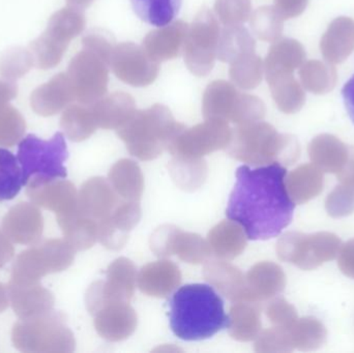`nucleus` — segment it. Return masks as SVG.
Returning a JSON list of instances; mask_svg holds the SVG:
<instances>
[{"label": "nucleus", "instance_id": "obj_14", "mask_svg": "<svg viewBox=\"0 0 354 353\" xmlns=\"http://www.w3.org/2000/svg\"><path fill=\"white\" fill-rule=\"evenodd\" d=\"M180 282L178 267L165 259L145 265L137 276L139 289L151 298H167L178 287Z\"/></svg>", "mask_w": 354, "mask_h": 353}, {"label": "nucleus", "instance_id": "obj_13", "mask_svg": "<svg viewBox=\"0 0 354 353\" xmlns=\"http://www.w3.org/2000/svg\"><path fill=\"white\" fill-rule=\"evenodd\" d=\"M137 314L126 302L109 303L97 312L95 327L101 337L110 342L128 339L136 331Z\"/></svg>", "mask_w": 354, "mask_h": 353}, {"label": "nucleus", "instance_id": "obj_15", "mask_svg": "<svg viewBox=\"0 0 354 353\" xmlns=\"http://www.w3.org/2000/svg\"><path fill=\"white\" fill-rule=\"evenodd\" d=\"M189 25L176 21L166 26L151 31L143 41V48L151 59L167 61L180 55Z\"/></svg>", "mask_w": 354, "mask_h": 353}, {"label": "nucleus", "instance_id": "obj_10", "mask_svg": "<svg viewBox=\"0 0 354 353\" xmlns=\"http://www.w3.org/2000/svg\"><path fill=\"white\" fill-rule=\"evenodd\" d=\"M110 68L116 78L133 87L153 84L160 72L159 62L151 59L145 48L134 43L115 45Z\"/></svg>", "mask_w": 354, "mask_h": 353}, {"label": "nucleus", "instance_id": "obj_1", "mask_svg": "<svg viewBox=\"0 0 354 353\" xmlns=\"http://www.w3.org/2000/svg\"><path fill=\"white\" fill-rule=\"evenodd\" d=\"M286 175V168L278 162L256 169L241 166L236 170L226 215L243 227L249 240L277 238L292 221L295 203L285 184Z\"/></svg>", "mask_w": 354, "mask_h": 353}, {"label": "nucleus", "instance_id": "obj_22", "mask_svg": "<svg viewBox=\"0 0 354 353\" xmlns=\"http://www.w3.org/2000/svg\"><path fill=\"white\" fill-rule=\"evenodd\" d=\"M255 39L243 25L225 26L218 37L216 58L230 64L241 54L255 51Z\"/></svg>", "mask_w": 354, "mask_h": 353}, {"label": "nucleus", "instance_id": "obj_29", "mask_svg": "<svg viewBox=\"0 0 354 353\" xmlns=\"http://www.w3.org/2000/svg\"><path fill=\"white\" fill-rule=\"evenodd\" d=\"M299 70L304 87L316 95L328 93L336 85L337 72L334 66L317 60L304 64Z\"/></svg>", "mask_w": 354, "mask_h": 353}, {"label": "nucleus", "instance_id": "obj_16", "mask_svg": "<svg viewBox=\"0 0 354 353\" xmlns=\"http://www.w3.org/2000/svg\"><path fill=\"white\" fill-rule=\"evenodd\" d=\"M203 276L210 285L233 303L245 302V276L227 260L206 261Z\"/></svg>", "mask_w": 354, "mask_h": 353}, {"label": "nucleus", "instance_id": "obj_11", "mask_svg": "<svg viewBox=\"0 0 354 353\" xmlns=\"http://www.w3.org/2000/svg\"><path fill=\"white\" fill-rule=\"evenodd\" d=\"M137 283L136 267L130 259L120 257L109 265L105 282H97L91 289V309L97 313L109 303L132 300Z\"/></svg>", "mask_w": 354, "mask_h": 353}, {"label": "nucleus", "instance_id": "obj_31", "mask_svg": "<svg viewBox=\"0 0 354 353\" xmlns=\"http://www.w3.org/2000/svg\"><path fill=\"white\" fill-rule=\"evenodd\" d=\"M252 30L264 41H278L283 32V19L274 6H261L251 15Z\"/></svg>", "mask_w": 354, "mask_h": 353}, {"label": "nucleus", "instance_id": "obj_19", "mask_svg": "<svg viewBox=\"0 0 354 353\" xmlns=\"http://www.w3.org/2000/svg\"><path fill=\"white\" fill-rule=\"evenodd\" d=\"M320 49L330 64L344 61L354 49V21L346 17L333 21L322 37Z\"/></svg>", "mask_w": 354, "mask_h": 353}, {"label": "nucleus", "instance_id": "obj_34", "mask_svg": "<svg viewBox=\"0 0 354 353\" xmlns=\"http://www.w3.org/2000/svg\"><path fill=\"white\" fill-rule=\"evenodd\" d=\"M342 97L347 114L354 124V75L345 83L342 89Z\"/></svg>", "mask_w": 354, "mask_h": 353}, {"label": "nucleus", "instance_id": "obj_26", "mask_svg": "<svg viewBox=\"0 0 354 353\" xmlns=\"http://www.w3.org/2000/svg\"><path fill=\"white\" fill-rule=\"evenodd\" d=\"M229 64V76L235 86L243 90L259 86L263 77V62L255 51L241 54Z\"/></svg>", "mask_w": 354, "mask_h": 353}, {"label": "nucleus", "instance_id": "obj_32", "mask_svg": "<svg viewBox=\"0 0 354 353\" xmlns=\"http://www.w3.org/2000/svg\"><path fill=\"white\" fill-rule=\"evenodd\" d=\"M214 14L224 26L243 25L252 15L251 0H216Z\"/></svg>", "mask_w": 354, "mask_h": 353}, {"label": "nucleus", "instance_id": "obj_25", "mask_svg": "<svg viewBox=\"0 0 354 353\" xmlns=\"http://www.w3.org/2000/svg\"><path fill=\"white\" fill-rule=\"evenodd\" d=\"M272 97L278 107L286 113L297 111L305 102V91L295 75H282L266 79Z\"/></svg>", "mask_w": 354, "mask_h": 353}, {"label": "nucleus", "instance_id": "obj_33", "mask_svg": "<svg viewBox=\"0 0 354 353\" xmlns=\"http://www.w3.org/2000/svg\"><path fill=\"white\" fill-rule=\"evenodd\" d=\"M274 6L278 14L282 17L283 20L297 18L303 14L306 10L309 0H274Z\"/></svg>", "mask_w": 354, "mask_h": 353}, {"label": "nucleus", "instance_id": "obj_24", "mask_svg": "<svg viewBox=\"0 0 354 353\" xmlns=\"http://www.w3.org/2000/svg\"><path fill=\"white\" fill-rule=\"evenodd\" d=\"M85 196L89 213L100 222L107 219L120 202V196L112 188L109 180L104 178L91 180L87 184Z\"/></svg>", "mask_w": 354, "mask_h": 353}, {"label": "nucleus", "instance_id": "obj_18", "mask_svg": "<svg viewBox=\"0 0 354 353\" xmlns=\"http://www.w3.org/2000/svg\"><path fill=\"white\" fill-rule=\"evenodd\" d=\"M210 252L218 259L233 260L245 251L247 236L243 227L233 221H223L214 226L207 236Z\"/></svg>", "mask_w": 354, "mask_h": 353}, {"label": "nucleus", "instance_id": "obj_2", "mask_svg": "<svg viewBox=\"0 0 354 353\" xmlns=\"http://www.w3.org/2000/svg\"><path fill=\"white\" fill-rule=\"evenodd\" d=\"M228 325L224 303L210 286H183L170 303V325L174 335L185 341H201Z\"/></svg>", "mask_w": 354, "mask_h": 353}, {"label": "nucleus", "instance_id": "obj_27", "mask_svg": "<svg viewBox=\"0 0 354 353\" xmlns=\"http://www.w3.org/2000/svg\"><path fill=\"white\" fill-rule=\"evenodd\" d=\"M137 16L147 24L163 27L178 15L183 0H131Z\"/></svg>", "mask_w": 354, "mask_h": 353}, {"label": "nucleus", "instance_id": "obj_23", "mask_svg": "<svg viewBox=\"0 0 354 353\" xmlns=\"http://www.w3.org/2000/svg\"><path fill=\"white\" fill-rule=\"evenodd\" d=\"M229 335L239 342H249L260 329L259 313L247 302L235 303L228 315Z\"/></svg>", "mask_w": 354, "mask_h": 353}, {"label": "nucleus", "instance_id": "obj_17", "mask_svg": "<svg viewBox=\"0 0 354 353\" xmlns=\"http://www.w3.org/2000/svg\"><path fill=\"white\" fill-rule=\"evenodd\" d=\"M305 60V49L299 41L293 39H278L274 41L264 60L266 78L293 74Z\"/></svg>", "mask_w": 354, "mask_h": 353}, {"label": "nucleus", "instance_id": "obj_5", "mask_svg": "<svg viewBox=\"0 0 354 353\" xmlns=\"http://www.w3.org/2000/svg\"><path fill=\"white\" fill-rule=\"evenodd\" d=\"M202 112L205 120L243 124L257 122L266 114L259 97L243 93L228 81H212L203 93Z\"/></svg>", "mask_w": 354, "mask_h": 353}, {"label": "nucleus", "instance_id": "obj_21", "mask_svg": "<svg viewBox=\"0 0 354 353\" xmlns=\"http://www.w3.org/2000/svg\"><path fill=\"white\" fill-rule=\"evenodd\" d=\"M112 188L124 200L139 201L145 191V176L136 162L122 159L116 162L108 175Z\"/></svg>", "mask_w": 354, "mask_h": 353}, {"label": "nucleus", "instance_id": "obj_20", "mask_svg": "<svg viewBox=\"0 0 354 353\" xmlns=\"http://www.w3.org/2000/svg\"><path fill=\"white\" fill-rule=\"evenodd\" d=\"M136 111L134 97L126 93H114L95 106L93 116L97 126L106 130H118Z\"/></svg>", "mask_w": 354, "mask_h": 353}, {"label": "nucleus", "instance_id": "obj_7", "mask_svg": "<svg viewBox=\"0 0 354 353\" xmlns=\"http://www.w3.org/2000/svg\"><path fill=\"white\" fill-rule=\"evenodd\" d=\"M228 122L220 120H206L193 128H183L170 143L168 151L174 157H204L221 149H227L231 140Z\"/></svg>", "mask_w": 354, "mask_h": 353}, {"label": "nucleus", "instance_id": "obj_6", "mask_svg": "<svg viewBox=\"0 0 354 353\" xmlns=\"http://www.w3.org/2000/svg\"><path fill=\"white\" fill-rule=\"evenodd\" d=\"M221 28L218 18L207 8L198 12L187 29L183 44L185 66L192 74L204 77L216 64Z\"/></svg>", "mask_w": 354, "mask_h": 353}, {"label": "nucleus", "instance_id": "obj_4", "mask_svg": "<svg viewBox=\"0 0 354 353\" xmlns=\"http://www.w3.org/2000/svg\"><path fill=\"white\" fill-rule=\"evenodd\" d=\"M68 158V146L62 133H56L50 140L27 135L18 145L17 159L22 170L24 186H43L66 178L64 163Z\"/></svg>", "mask_w": 354, "mask_h": 353}, {"label": "nucleus", "instance_id": "obj_3", "mask_svg": "<svg viewBox=\"0 0 354 353\" xmlns=\"http://www.w3.org/2000/svg\"><path fill=\"white\" fill-rule=\"evenodd\" d=\"M185 128L174 120L169 108L156 104L145 110H136L116 133L131 155L141 161H151L168 149Z\"/></svg>", "mask_w": 354, "mask_h": 353}, {"label": "nucleus", "instance_id": "obj_8", "mask_svg": "<svg viewBox=\"0 0 354 353\" xmlns=\"http://www.w3.org/2000/svg\"><path fill=\"white\" fill-rule=\"evenodd\" d=\"M151 249L157 256L176 255L183 263L200 265L209 259L212 252L207 240L191 232H185L174 225L158 228L151 238Z\"/></svg>", "mask_w": 354, "mask_h": 353}, {"label": "nucleus", "instance_id": "obj_30", "mask_svg": "<svg viewBox=\"0 0 354 353\" xmlns=\"http://www.w3.org/2000/svg\"><path fill=\"white\" fill-rule=\"evenodd\" d=\"M23 186L18 159L8 149H0V202L14 199Z\"/></svg>", "mask_w": 354, "mask_h": 353}, {"label": "nucleus", "instance_id": "obj_9", "mask_svg": "<svg viewBox=\"0 0 354 353\" xmlns=\"http://www.w3.org/2000/svg\"><path fill=\"white\" fill-rule=\"evenodd\" d=\"M274 128L264 122L239 124L231 135L227 151L237 161L252 165L268 163L272 159L270 147L274 145Z\"/></svg>", "mask_w": 354, "mask_h": 353}, {"label": "nucleus", "instance_id": "obj_28", "mask_svg": "<svg viewBox=\"0 0 354 353\" xmlns=\"http://www.w3.org/2000/svg\"><path fill=\"white\" fill-rule=\"evenodd\" d=\"M169 170L177 186L187 191L199 188L207 173V167L202 158L174 157L170 162Z\"/></svg>", "mask_w": 354, "mask_h": 353}, {"label": "nucleus", "instance_id": "obj_12", "mask_svg": "<svg viewBox=\"0 0 354 353\" xmlns=\"http://www.w3.org/2000/svg\"><path fill=\"white\" fill-rule=\"evenodd\" d=\"M141 219L139 201H120L107 219L99 224V238L109 250H120Z\"/></svg>", "mask_w": 354, "mask_h": 353}]
</instances>
